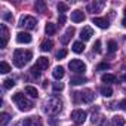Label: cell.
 I'll list each match as a JSON object with an SVG mask.
<instances>
[{
    "instance_id": "obj_1",
    "label": "cell",
    "mask_w": 126,
    "mask_h": 126,
    "mask_svg": "<svg viewBox=\"0 0 126 126\" xmlns=\"http://www.w3.org/2000/svg\"><path fill=\"white\" fill-rule=\"evenodd\" d=\"M33 58V52L31 50H22V49H16L14 52V64L18 68H22L27 62Z\"/></svg>"
},
{
    "instance_id": "obj_2",
    "label": "cell",
    "mask_w": 126,
    "mask_h": 126,
    "mask_svg": "<svg viewBox=\"0 0 126 126\" xmlns=\"http://www.w3.org/2000/svg\"><path fill=\"white\" fill-rule=\"evenodd\" d=\"M61 110H62V101L58 96H52V98H49L45 102V111L49 113V114H52V116L59 114Z\"/></svg>"
},
{
    "instance_id": "obj_3",
    "label": "cell",
    "mask_w": 126,
    "mask_h": 126,
    "mask_svg": "<svg viewBox=\"0 0 126 126\" xmlns=\"http://www.w3.org/2000/svg\"><path fill=\"white\" fill-rule=\"evenodd\" d=\"M12 101L18 105V108H19L21 111H30V110L33 108V102L28 101V99L22 95V92L14 94V95H12Z\"/></svg>"
},
{
    "instance_id": "obj_4",
    "label": "cell",
    "mask_w": 126,
    "mask_h": 126,
    "mask_svg": "<svg viewBox=\"0 0 126 126\" xmlns=\"http://www.w3.org/2000/svg\"><path fill=\"white\" fill-rule=\"evenodd\" d=\"M68 68L73 71V73H76V74H79V76H82L85 71H86V65H85V62L83 61H80V59H71L70 62H68Z\"/></svg>"
},
{
    "instance_id": "obj_5",
    "label": "cell",
    "mask_w": 126,
    "mask_h": 126,
    "mask_svg": "<svg viewBox=\"0 0 126 126\" xmlns=\"http://www.w3.org/2000/svg\"><path fill=\"white\" fill-rule=\"evenodd\" d=\"M19 25L25 30H34L37 27V19L31 15H24L21 19H19Z\"/></svg>"
},
{
    "instance_id": "obj_6",
    "label": "cell",
    "mask_w": 126,
    "mask_h": 126,
    "mask_svg": "<svg viewBox=\"0 0 126 126\" xmlns=\"http://www.w3.org/2000/svg\"><path fill=\"white\" fill-rule=\"evenodd\" d=\"M74 98H76V99L80 98V101H83V102H92V101L95 99V94H94L91 89H85V91H82V92H76V94H74Z\"/></svg>"
},
{
    "instance_id": "obj_7",
    "label": "cell",
    "mask_w": 126,
    "mask_h": 126,
    "mask_svg": "<svg viewBox=\"0 0 126 126\" xmlns=\"http://www.w3.org/2000/svg\"><path fill=\"white\" fill-rule=\"evenodd\" d=\"M0 37H2V42H0V47H6L8 42H9V30L5 24L0 25Z\"/></svg>"
},
{
    "instance_id": "obj_8",
    "label": "cell",
    "mask_w": 126,
    "mask_h": 126,
    "mask_svg": "<svg viewBox=\"0 0 126 126\" xmlns=\"http://www.w3.org/2000/svg\"><path fill=\"white\" fill-rule=\"evenodd\" d=\"M86 111L85 110H74L73 113H71V119L74 120V123H77V125H80V123H83L85 120H86Z\"/></svg>"
},
{
    "instance_id": "obj_9",
    "label": "cell",
    "mask_w": 126,
    "mask_h": 126,
    "mask_svg": "<svg viewBox=\"0 0 126 126\" xmlns=\"http://www.w3.org/2000/svg\"><path fill=\"white\" fill-rule=\"evenodd\" d=\"M31 40H33V37H31V34L27 33V31H19V33L16 34V42H18V43L28 45V43H31Z\"/></svg>"
},
{
    "instance_id": "obj_10",
    "label": "cell",
    "mask_w": 126,
    "mask_h": 126,
    "mask_svg": "<svg viewBox=\"0 0 126 126\" xmlns=\"http://www.w3.org/2000/svg\"><path fill=\"white\" fill-rule=\"evenodd\" d=\"M92 36H94V30H92L91 27H83V28H82V31H80V39H82L83 43L88 42Z\"/></svg>"
},
{
    "instance_id": "obj_11",
    "label": "cell",
    "mask_w": 126,
    "mask_h": 126,
    "mask_svg": "<svg viewBox=\"0 0 126 126\" xmlns=\"http://www.w3.org/2000/svg\"><path fill=\"white\" fill-rule=\"evenodd\" d=\"M92 22L96 25V27H99V28H102V30H105V28H108L110 27V22H108V19L107 18H92Z\"/></svg>"
},
{
    "instance_id": "obj_12",
    "label": "cell",
    "mask_w": 126,
    "mask_h": 126,
    "mask_svg": "<svg viewBox=\"0 0 126 126\" xmlns=\"http://www.w3.org/2000/svg\"><path fill=\"white\" fill-rule=\"evenodd\" d=\"M105 6V2H98V0H95L94 3H91L89 6H88V9L89 11H92L94 14H98V12H101L102 11V8Z\"/></svg>"
},
{
    "instance_id": "obj_13",
    "label": "cell",
    "mask_w": 126,
    "mask_h": 126,
    "mask_svg": "<svg viewBox=\"0 0 126 126\" xmlns=\"http://www.w3.org/2000/svg\"><path fill=\"white\" fill-rule=\"evenodd\" d=\"M74 31H76V30H74V27H68V28H67V31L62 34V37H61V43H62V45H67V43L70 42V39L73 37Z\"/></svg>"
},
{
    "instance_id": "obj_14",
    "label": "cell",
    "mask_w": 126,
    "mask_h": 126,
    "mask_svg": "<svg viewBox=\"0 0 126 126\" xmlns=\"http://www.w3.org/2000/svg\"><path fill=\"white\" fill-rule=\"evenodd\" d=\"M36 67H37L39 70H46V68L49 67V59H47L46 56H39L37 61H36Z\"/></svg>"
},
{
    "instance_id": "obj_15",
    "label": "cell",
    "mask_w": 126,
    "mask_h": 126,
    "mask_svg": "<svg viewBox=\"0 0 126 126\" xmlns=\"http://www.w3.org/2000/svg\"><path fill=\"white\" fill-rule=\"evenodd\" d=\"M64 74H65V71H64V68H62L61 65L55 67V68H53V71H52V76H53L56 80H61L62 77H64Z\"/></svg>"
},
{
    "instance_id": "obj_16",
    "label": "cell",
    "mask_w": 126,
    "mask_h": 126,
    "mask_svg": "<svg viewBox=\"0 0 126 126\" xmlns=\"http://www.w3.org/2000/svg\"><path fill=\"white\" fill-rule=\"evenodd\" d=\"M85 19V14L82 11H74L71 12V21L73 22H82Z\"/></svg>"
},
{
    "instance_id": "obj_17",
    "label": "cell",
    "mask_w": 126,
    "mask_h": 126,
    "mask_svg": "<svg viewBox=\"0 0 126 126\" xmlns=\"http://www.w3.org/2000/svg\"><path fill=\"white\" fill-rule=\"evenodd\" d=\"M86 82H88V79H86L85 76H74V77H71V80H70V83L74 85V86L83 85V83H86Z\"/></svg>"
},
{
    "instance_id": "obj_18",
    "label": "cell",
    "mask_w": 126,
    "mask_h": 126,
    "mask_svg": "<svg viewBox=\"0 0 126 126\" xmlns=\"http://www.w3.org/2000/svg\"><path fill=\"white\" fill-rule=\"evenodd\" d=\"M52 47H53V42H52V40H49V39L43 40V42H42V45H40V50H43V52H49Z\"/></svg>"
},
{
    "instance_id": "obj_19",
    "label": "cell",
    "mask_w": 126,
    "mask_h": 126,
    "mask_svg": "<svg viewBox=\"0 0 126 126\" xmlns=\"http://www.w3.org/2000/svg\"><path fill=\"white\" fill-rule=\"evenodd\" d=\"M99 92H101V95L105 96V98H110V96L113 95V89H111V86H107V85L101 86V88H99Z\"/></svg>"
},
{
    "instance_id": "obj_20",
    "label": "cell",
    "mask_w": 126,
    "mask_h": 126,
    "mask_svg": "<svg viewBox=\"0 0 126 126\" xmlns=\"http://www.w3.org/2000/svg\"><path fill=\"white\" fill-rule=\"evenodd\" d=\"M83 50H85V43H83L82 40L73 43V52H76V53H82Z\"/></svg>"
},
{
    "instance_id": "obj_21",
    "label": "cell",
    "mask_w": 126,
    "mask_h": 126,
    "mask_svg": "<svg viewBox=\"0 0 126 126\" xmlns=\"http://www.w3.org/2000/svg\"><path fill=\"white\" fill-rule=\"evenodd\" d=\"M45 31H46V34H47V36H53V34L56 33V25H55V24H52V22H47V24H46V27H45Z\"/></svg>"
},
{
    "instance_id": "obj_22",
    "label": "cell",
    "mask_w": 126,
    "mask_h": 126,
    "mask_svg": "<svg viewBox=\"0 0 126 126\" xmlns=\"http://www.w3.org/2000/svg\"><path fill=\"white\" fill-rule=\"evenodd\" d=\"M101 80H102V83H116V76L114 74H102V77H101Z\"/></svg>"
},
{
    "instance_id": "obj_23",
    "label": "cell",
    "mask_w": 126,
    "mask_h": 126,
    "mask_svg": "<svg viewBox=\"0 0 126 126\" xmlns=\"http://www.w3.org/2000/svg\"><path fill=\"white\" fill-rule=\"evenodd\" d=\"M111 126H125V119L122 116H114L111 119Z\"/></svg>"
},
{
    "instance_id": "obj_24",
    "label": "cell",
    "mask_w": 126,
    "mask_h": 126,
    "mask_svg": "<svg viewBox=\"0 0 126 126\" xmlns=\"http://www.w3.org/2000/svg\"><path fill=\"white\" fill-rule=\"evenodd\" d=\"M25 92H27L31 98H37V96H39V91H37L34 86H30V85L25 86Z\"/></svg>"
},
{
    "instance_id": "obj_25",
    "label": "cell",
    "mask_w": 126,
    "mask_h": 126,
    "mask_svg": "<svg viewBox=\"0 0 126 126\" xmlns=\"http://www.w3.org/2000/svg\"><path fill=\"white\" fill-rule=\"evenodd\" d=\"M9 71H11V65L8 64L6 61H2V62H0V73H2V74H8Z\"/></svg>"
},
{
    "instance_id": "obj_26",
    "label": "cell",
    "mask_w": 126,
    "mask_h": 126,
    "mask_svg": "<svg viewBox=\"0 0 126 126\" xmlns=\"http://www.w3.org/2000/svg\"><path fill=\"white\" fill-rule=\"evenodd\" d=\"M56 9H58V12H59L61 15H64V12H67V11H68V5H67V3L59 2V3L56 5Z\"/></svg>"
},
{
    "instance_id": "obj_27",
    "label": "cell",
    "mask_w": 126,
    "mask_h": 126,
    "mask_svg": "<svg viewBox=\"0 0 126 126\" xmlns=\"http://www.w3.org/2000/svg\"><path fill=\"white\" fill-rule=\"evenodd\" d=\"M9 119H11V116H9L8 113H2V114H0V125H2V126H6L8 122H9Z\"/></svg>"
},
{
    "instance_id": "obj_28",
    "label": "cell",
    "mask_w": 126,
    "mask_h": 126,
    "mask_svg": "<svg viewBox=\"0 0 126 126\" xmlns=\"http://www.w3.org/2000/svg\"><path fill=\"white\" fill-rule=\"evenodd\" d=\"M107 50H108V52H116V50H117V43H116L114 40H110V42L107 43Z\"/></svg>"
},
{
    "instance_id": "obj_29",
    "label": "cell",
    "mask_w": 126,
    "mask_h": 126,
    "mask_svg": "<svg viewBox=\"0 0 126 126\" xmlns=\"http://www.w3.org/2000/svg\"><path fill=\"white\" fill-rule=\"evenodd\" d=\"M3 86H5V89H12L15 86V80L14 79H6L3 82Z\"/></svg>"
},
{
    "instance_id": "obj_30",
    "label": "cell",
    "mask_w": 126,
    "mask_h": 126,
    "mask_svg": "<svg viewBox=\"0 0 126 126\" xmlns=\"http://www.w3.org/2000/svg\"><path fill=\"white\" fill-rule=\"evenodd\" d=\"M36 9L39 12H46V3L45 2H36Z\"/></svg>"
},
{
    "instance_id": "obj_31",
    "label": "cell",
    "mask_w": 126,
    "mask_h": 126,
    "mask_svg": "<svg viewBox=\"0 0 126 126\" xmlns=\"http://www.w3.org/2000/svg\"><path fill=\"white\" fill-rule=\"evenodd\" d=\"M2 18H3L5 21H8V22H12V19H14V16H12V14H11L9 11H5V12L2 14Z\"/></svg>"
},
{
    "instance_id": "obj_32",
    "label": "cell",
    "mask_w": 126,
    "mask_h": 126,
    "mask_svg": "<svg viewBox=\"0 0 126 126\" xmlns=\"http://www.w3.org/2000/svg\"><path fill=\"white\" fill-rule=\"evenodd\" d=\"M67 56V49H59L56 52V59H62V58H65Z\"/></svg>"
},
{
    "instance_id": "obj_33",
    "label": "cell",
    "mask_w": 126,
    "mask_h": 126,
    "mask_svg": "<svg viewBox=\"0 0 126 126\" xmlns=\"http://www.w3.org/2000/svg\"><path fill=\"white\" fill-rule=\"evenodd\" d=\"M52 88H53V91H55V92H61L62 89H64V85L59 83V82H56V83H53V85H52Z\"/></svg>"
},
{
    "instance_id": "obj_34",
    "label": "cell",
    "mask_w": 126,
    "mask_h": 126,
    "mask_svg": "<svg viewBox=\"0 0 126 126\" xmlns=\"http://www.w3.org/2000/svg\"><path fill=\"white\" fill-rule=\"evenodd\" d=\"M110 68V64H107V62H101V64H98L96 70L98 71H102V70H108Z\"/></svg>"
},
{
    "instance_id": "obj_35",
    "label": "cell",
    "mask_w": 126,
    "mask_h": 126,
    "mask_svg": "<svg viewBox=\"0 0 126 126\" xmlns=\"http://www.w3.org/2000/svg\"><path fill=\"white\" fill-rule=\"evenodd\" d=\"M31 126H42L40 117H31Z\"/></svg>"
},
{
    "instance_id": "obj_36",
    "label": "cell",
    "mask_w": 126,
    "mask_h": 126,
    "mask_svg": "<svg viewBox=\"0 0 126 126\" xmlns=\"http://www.w3.org/2000/svg\"><path fill=\"white\" fill-rule=\"evenodd\" d=\"M30 71H31V74H33L34 77H40V70H39L36 65H34V67H31V70H30Z\"/></svg>"
},
{
    "instance_id": "obj_37",
    "label": "cell",
    "mask_w": 126,
    "mask_h": 126,
    "mask_svg": "<svg viewBox=\"0 0 126 126\" xmlns=\"http://www.w3.org/2000/svg\"><path fill=\"white\" fill-rule=\"evenodd\" d=\"M94 50H95L96 53L101 52V40H96V42H95V45H94Z\"/></svg>"
},
{
    "instance_id": "obj_38",
    "label": "cell",
    "mask_w": 126,
    "mask_h": 126,
    "mask_svg": "<svg viewBox=\"0 0 126 126\" xmlns=\"http://www.w3.org/2000/svg\"><path fill=\"white\" fill-rule=\"evenodd\" d=\"M21 126H31V117H28V119H24V122L21 123Z\"/></svg>"
},
{
    "instance_id": "obj_39",
    "label": "cell",
    "mask_w": 126,
    "mask_h": 126,
    "mask_svg": "<svg viewBox=\"0 0 126 126\" xmlns=\"http://www.w3.org/2000/svg\"><path fill=\"white\" fill-rule=\"evenodd\" d=\"M64 22H65V15H59V16H58V24L62 25Z\"/></svg>"
},
{
    "instance_id": "obj_40",
    "label": "cell",
    "mask_w": 126,
    "mask_h": 126,
    "mask_svg": "<svg viewBox=\"0 0 126 126\" xmlns=\"http://www.w3.org/2000/svg\"><path fill=\"white\" fill-rule=\"evenodd\" d=\"M49 125L50 126H56L58 125V120H55V117H52V119H49Z\"/></svg>"
},
{
    "instance_id": "obj_41",
    "label": "cell",
    "mask_w": 126,
    "mask_h": 126,
    "mask_svg": "<svg viewBox=\"0 0 126 126\" xmlns=\"http://www.w3.org/2000/svg\"><path fill=\"white\" fill-rule=\"evenodd\" d=\"M119 107H120L122 110H126V99H123V101H120V102H119Z\"/></svg>"
},
{
    "instance_id": "obj_42",
    "label": "cell",
    "mask_w": 126,
    "mask_h": 126,
    "mask_svg": "<svg viewBox=\"0 0 126 126\" xmlns=\"http://www.w3.org/2000/svg\"><path fill=\"white\" fill-rule=\"evenodd\" d=\"M122 25H123V27L126 28V18H125V19H122Z\"/></svg>"
},
{
    "instance_id": "obj_43",
    "label": "cell",
    "mask_w": 126,
    "mask_h": 126,
    "mask_svg": "<svg viewBox=\"0 0 126 126\" xmlns=\"http://www.w3.org/2000/svg\"><path fill=\"white\" fill-rule=\"evenodd\" d=\"M123 80H125V82H126V73H125V74H123Z\"/></svg>"
},
{
    "instance_id": "obj_44",
    "label": "cell",
    "mask_w": 126,
    "mask_h": 126,
    "mask_svg": "<svg viewBox=\"0 0 126 126\" xmlns=\"http://www.w3.org/2000/svg\"><path fill=\"white\" fill-rule=\"evenodd\" d=\"M125 15H126V9H125Z\"/></svg>"
}]
</instances>
